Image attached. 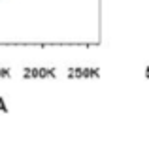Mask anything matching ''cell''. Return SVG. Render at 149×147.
<instances>
[{"label":"cell","mask_w":149,"mask_h":147,"mask_svg":"<svg viewBox=\"0 0 149 147\" xmlns=\"http://www.w3.org/2000/svg\"><path fill=\"white\" fill-rule=\"evenodd\" d=\"M146 77H147V79H149V66L146 68Z\"/></svg>","instance_id":"obj_1"}]
</instances>
